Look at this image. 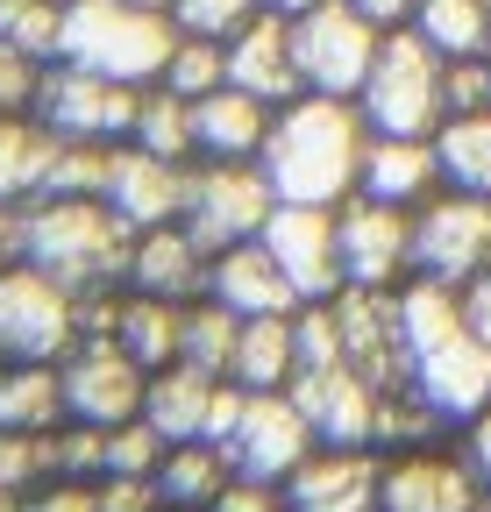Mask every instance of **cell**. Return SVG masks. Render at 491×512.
Instances as JSON below:
<instances>
[{"label": "cell", "mask_w": 491, "mask_h": 512, "mask_svg": "<svg viewBox=\"0 0 491 512\" xmlns=\"http://www.w3.org/2000/svg\"><path fill=\"white\" fill-rule=\"evenodd\" d=\"M484 477L449 448H399L378 477V512H484Z\"/></svg>", "instance_id": "15"}, {"label": "cell", "mask_w": 491, "mask_h": 512, "mask_svg": "<svg viewBox=\"0 0 491 512\" xmlns=\"http://www.w3.org/2000/svg\"><path fill=\"white\" fill-rule=\"evenodd\" d=\"M335 249H342V285L399 292L413 278V214L371 200V192H349L335 207Z\"/></svg>", "instance_id": "11"}, {"label": "cell", "mask_w": 491, "mask_h": 512, "mask_svg": "<svg viewBox=\"0 0 491 512\" xmlns=\"http://www.w3.org/2000/svg\"><path fill=\"white\" fill-rule=\"evenodd\" d=\"M378 43H385V29H371L349 0H321V8L292 15V64H299L306 93L356 100L371 64H378Z\"/></svg>", "instance_id": "7"}, {"label": "cell", "mask_w": 491, "mask_h": 512, "mask_svg": "<svg viewBox=\"0 0 491 512\" xmlns=\"http://www.w3.org/2000/svg\"><path fill=\"white\" fill-rule=\"evenodd\" d=\"M164 434L150 420H121V427H100V477H157L164 463Z\"/></svg>", "instance_id": "38"}, {"label": "cell", "mask_w": 491, "mask_h": 512, "mask_svg": "<svg viewBox=\"0 0 491 512\" xmlns=\"http://www.w3.org/2000/svg\"><path fill=\"white\" fill-rule=\"evenodd\" d=\"M271 256H278V271L292 278L299 299H335L342 292V249H335V207H292L278 200V214L264 221L257 235Z\"/></svg>", "instance_id": "16"}, {"label": "cell", "mask_w": 491, "mask_h": 512, "mask_svg": "<svg viewBox=\"0 0 491 512\" xmlns=\"http://www.w3.org/2000/svg\"><path fill=\"white\" fill-rule=\"evenodd\" d=\"M22 264V207H0V271Z\"/></svg>", "instance_id": "49"}, {"label": "cell", "mask_w": 491, "mask_h": 512, "mask_svg": "<svg viewBox=\"0 0 491 512\" xmlns=\"http://www.w3.org/2000/svg\"><path fill=\"white\" fill-rule=\"evenodd\" d=\"M484 8H491V0H484Z\"/></svg>", "instance_id": "55"}, {"label": "cell", "mask_w": 491, "mask_h": 512, "mask_svg": "<svg viewBox=\"0 0 491 512\" xmlns=\"http://www.w3.org/2000/svg\"><path fill=\"white\" fill-rule=\"evenodd\" d=\"M129 143L150 150V157H171V164H193V100H178L164 86H143Z\"/></svg>", "instance_id": "33"}, {"label": "cell", "mask_w": 491, "mask_h": 512, "mask_svg": "<svg viewBox=\"0 0 491 512\" xmlns=\"http://www.w3.org/2000/svg\"><path fill=\"white\" fill-rule=\"evenodd\" d=\"M0 43L57 64V43H65V0H0Z\"/></svg>", "instance_id": "37"}, {"label": "cell", "mask_w": 491, "mask_h": 512, "mask_svg": "<svg viewBox=\"0 0 491 512\" xmlns=\"http://www.w3.org/2000/svg\"><path fill=\"white\" fill-rule=\"evenodd\" d=\"M207 299H221V306L242 313V320H257V313H299V306H306L264 242H235V249H221L214 264H207Z\"/></svg>", "instance_id": "24"}, {"label": "cell", "mask_w": 491, "mask_h": 512, "mask_svg": "<svg viewBox=\"0 0 491 512\" xmlns=\"http://www.w3.org/2000/svg\"><path fill=\"white\" fill-rule=\"evenodd\" d=\"M235 335H242V313H228L221 299H193L186 306V342H178V363H200L214 377H228V356H235Z\"/></svg>", "instance_id": "35"}, {"label": "cell", "mask_w": 491, "mask_h": 512, "mask_svg": "<svg viewBox=\"0 0 491 512\" xmlns=\"http://www.w3.org/2000/svg\"><path fill=\"white\" fill-rule=\"evenodd\" d=\"M143 8H164V15H171V0H143Z\"/></svg>", "instance_id": "52"}, {"label": "cell", "mask_w": 491, "mask_h": 512, "mask_svg": "<svg viewBox=\"0 0 491 512\" xmlns=\"http://www.w3.org/2000/svg\"><path fill=\"white\" fill-rule=\"evenodd\" d=\"M65 8H72V0H65Z\"/></svg>", "instance_id": "54"}, {"label": "cell", "mask_w": 491, "mask_h": 512, "mask_svg": "<svg viewBox=\"0 0 491 512\" xmlns=\"http://www.w3.org/2000/svg\"><path fill=\"white\" fill-rule=\"evenodd\" d=\"M442 150L435 136H371V150H363V185L356 192H371V200L385 207H427L442 192Z\"/></svg>", "instance_id": "22"}, {"label": "cell", "mask_w": 491, "mask_h": 512, "mask_svg": "<svg viewBox=\"0 0 491 512\" xmlns=\"http://www.w3.org/2000/svg\"><path fill=\"white\" fill-rule=\"evenodd\" d=\"M378 477L385 456H371V448H314L278 491L285 512H378Z\"/></svg>", "instance_id": "19"}, {"label": "cell", "mask_w": 491, "mask_h": 512, "mask_svg": "<svg viewBox=\"0 0 491 512\" xmlns=\"http://www.w3.org/2000/svg\"><path fill=\"white\" fill-rule=\"evenodd\" d=\"M207 512H285V491L278 484H257V477H228V491Z\"/></svg>", "instance_id": "45"}, {"label": "cell", "mask_w": 491, "mask_h": 512, "mask_svg": "<svg viewBox=\"0 0 491 512\" xmlns=\"http://www.w3.org/2000/svg\"><path fill=\"white\" fill-rule=\"evenodd\" d=\"M157 86L178 93V100L221 93V86H228V43H214V36H178L171 57H164V79H157Z\"/></svg>", "instance_id": "34"}, {"label": "cell", "mask_w": 491, "mask_h": 512, "mask_svg": "<svg viewBox=\"0 0 491 512\" xmlns=\"http://www.w3.org/2000/svg\"><path fill=\"white\" fill-rule=\"evenodd\" d=\"M463 306H470V328L491 342V271H484L477 285H463Z\"/></svg>", "instance_id": "48"}, {"label": "cell", "mask_w": 491, "mask_h": 512, "mask_svg": "<svg viewBox=\"0 0 491 512\" xmlns=\"http://www.w3.org/2000/svg\"><path fill=\"white\" fill-rule=\"evenodd\" d=\"M463 456H470V470L484 477V491H491V406L463 427Z\"/></svg>", "instance_id": "47"}, {"label": "cell", "mask_w": 491, "mask_h": 512, "mask_svg": "<svg viewBox=\"0 0 491 512\" xmlns=\"http://www.w3.org/2000/svg\"><path fill=\"white\" fill-rule=\"evenodd\" d=\"M435 150H442V178L456 192H484L491 200V107L484 114H449L435 128Z\"/></svg>", "instance_id": "31"}, {"label": "cell", "mask_w": 491, "mask_h": 512, "mask_svg": "<svg viewBox=\"0 0 491 512\" xmlns=\"http://www.w3.org/2000/svg\"><path fill=\"white\" fill-rule=\"evenodd\" d=\"M107 164H114V143H57L43 200H100V192H107Z\"/></svg>", "instance_id": "36"}, {"label": "cell", "mask_w": 491, "mask_h": 512, "mask_svg": "<svg viewBox=\"0 0 491 512\" xmlns=\"http://www.w3.org/2000/svg\"><path fill=\"white\" fill-rule=\"evenodd\" d=\"M65 427V377L57 363H0V434Z\"/></svg>", "instance_id": "28"}, {"label": "cell", "mask_w": 491, "mask_h": 512, "mask_svg": "<svg viewBox=\"0 0 491 512\" xmlns=\"http://www.w3.org/2000/svg\"><path fill=\"white\" fill-rule=\"evenodd\" d=\"M57 434V427H50ZM50 434H0V484L8 491H36V484H50L57 477V441Z\"/></svg>", "instance_id": "39"}, {"label": "cell", "mask_w": 491, "mask_h": 512, "mask_svg": "<svg viewBox=\"0 0 491 512\" xmlns=\"http://www.w3.org/2000/svg\"><path fill=\"white\" fill-rule=\"evenodd\" d=\"M363 150H371V121L356 100L328 93H299L271 114V136L257 150L264 178L278 200L292 207H342L363 185Z\"/></svg>", "instance_id": "2"}, {"label": "cell", "mask_w": 491, "mask_h": 512, "mask_svg": "<svg viewBox=\"0 0 491 512\" xmlns=\"http://www.w3.org/2000/svg\"><path fill=\"white\" fill-rule=\"evenodd\" d=\"M349 8L363 15V22H371V29H413V8H420V0H349Z\"/></svg>", "instance_id": "46"}, {"label": "cell", "mask_w": 491, "mask_h": 512, "mask_svg": "<svg viewBox=\"0 0 491 512\" xmlns=\"http://www.w3.org/2000/svg\"><path fill=\"white\" fill-rule=\"evenodd\" d=\"M0 512H22V491H8V484H0Z\"/></svg>", "instance_id": "51"}, {"label": "cell", "mask_w": 491, "mask_h": 512, "mask_svg": "<svg viewBox=\"0 0 491 512\" xmlns=\"http://www.w3.org/2000/svg\"><path fill=\"white\" fill-rule=\"evenodd\" d=\"M235 463L221 456L214 441H171L164 463H157V491H164V512H207L221 491H228Z\"/></svg>", "instance_id": "29"}, {"label": "cell", "mask_w": 491, "mask_h": 512, "mask_svg": "<svg viewBox=\"0 0 491 512\" xmlns=\"http://www.w3.org/2000/svg\"><path fill=\"white\" fill-rule=\"evenodd\" d=\"M442 107L449 114H484L491 107V57H449L442 64Z\"/></svg>", "instance_id": "42"}, {"label": "cell", "mask_w": 491, "mask_h": 512, "mask_svg": "<svg viewBox=\"0 0 491 512\" xmlns=\"http://www.w3.org/2000/svg\"><path fill=\"white\" fill-rule=\"evenodd\" d=\"M207 264H214V256L193 242L186 221L143 228V235L129 242V292H150V299H200V292H207Z\"/></svg>", "instance_id": "23"}, {"label": "cell", "mask_w": 491, "mask_h": 512, "mask_svg": "<svg viewBox=\"0 0 491 512\" xmlns=\"http://www.w3.org/2000/svg\"><path fill=\"white\" fill-rule=\"evenodd\" d=\"M100 484V512H164L157 477H93Z\"/></svg>", "instance_id": "44"}, {"label": "cell", "mask_w": 491, "mask_h": 512, "mask_svg": "<svg viewBox=\"0 0 491 512\" xmlns=\"http://www.w3.org/2000/svg\"><path fill=\"white\" fill-rule=\"evenodd\" d=\"M214 392H221V377H214V370H200V363H164V370H150L143 420H150L164 441H207Z\"/></svg>", "instance_id": "26"}, {"label": "cell", "mask_w": 491, "mask_h": 512, "mask_svg": "<svg viewBox=\"0 0 491 512\" xmlns=\"http://www.w3.org/2000/svg\"><path fill=\"white\" fill-rule=\"evenodd\" d=\"M43 72L50 64L15 50V43H0V114H36V93H43Z\"/></svg>", "instance_id": "41"}, {"label": "cell", "mask_w": 491, "mask_h": 512, "mask_svg": "<svg viewBox=\"0 0 491 512\" xmlns=\"http://www.w3.org/2000/svg\"><path fill=\"white\" fill-rule=\"evenodd\" d=\"M186 185H193V164H171V157H150L136 143H114L100 200L114 207V221L129 235H143V228H164V221L186 214Z\"/></svg>", "instance_id": "17"}, {"label": "cell", "mask_w": 491, "mask_h": 512, "mask_svg": "<svg viewBox=\"0 0 491 512\" xmlns=\"http://www.w3.org/2000/svg\"><path fill=\"white\" fill-rule=\"evenodd\" d=\"M228 86L257 93V100H271V107H285V100L306 93V86H299V64H292V15H271V8H264L250 29L228 36Z\"/></svg>", "instance_id": "21"}, {"label": "cell", "mask_w": 491, "mask_h": 512, "mask_svg": "<svg viewBox=\"0 0 491 512\" xmlns=\"http://www.w3.org/2000/svg\"><path fill=\"white\" fill-rule=\"evenodd\" d=\"M65 420L79 427H121V420H143V392H150V370L121 349L114 335H86L65 363Z\"/></svg>", "instance_id": "12"}, {"label": "cell", "mask_w": 491, "mask_h": 512, "mask_svg": "<svg viewBox=\"0 0 491 512\" xmlns=\"http://www.w3.org/2000/svg\"><path fill=\"white\" fill-rule=\"evenodd\" d=\"M278 214V192L264 178V164H193V185H186V221L193 242L207 256L235 249V242H257L264 221Z\"/></svg>", "instance_id": "9"}, {"label": "cell", "mask_w": 491, "mask_h": 512, "mask_svg": "<svg viewBox=\"0 0 491 512\" xmlns=\"http://www.w3.org/2000/svg\"><path fill=\"white\" fill-rule=\"evenodd\" d=\"M186 306L193 299L129 292V299H121V320H114V342L129 349L143 370H164V363H178V342H186Z\"/></svg>", "instance_id": "30"}, {"label": "cell", "mask_w": 491, "mask_h": 512, "mask_svg": "<svg viewBox=\"0 0 491 512\" xmlns=\"http://www.w3.org/2000/svg\"><path fill=\"white\" fill-rule=\"evenodd\" d=\"M129 228L114 221L107 200H36L22 207V264L65 278L72 292L86 285H129Z\"/></svg>", "instance_id": "3"}, {"label": "cell", "mask_w": 491, "mask_h": 512, "mask_svg": "<svg viewBox=\"0 0 491 512\" xmlns=\"http://www.w3.org/2000/svg\"><path fill=\"white\" fill-rule=\"evenodd\" d=\"M314 427L292 406V392H250L235 413V434L221 441V456L235 463V477H257V484H285L306 456H314Z\"/></svg>", "instance_id": "13"}, {"label": "cell", "mask_w": 491, "mask_h": 512, "mask_svg": "<svg viewBox=\"0 0 491 512\" xmlns=\"http://www.w3.org/2000/svg\"><path fill=\"white\" fill-rule=\"evenodd\" d=\"M484 512H491V498H484Z\"/></svg>", "instance_id": "53"}, {"label": "cell", "mask_w": 491, "mask_h": 512, "mask_svg": "<svg viewBox=\"0 0 491 512\" xmlns=\"http://www.w3.org/2000/svg\"><path fill=\"white\" fill-rule=\"evenodd\" d=\"M257 15H264V0H171L178 36H214V43H228L235 29H250Z\"/></svg>", "instance_id": "40"}, {"label": "cell", "mask_w": 491, "mask_h": 512, "mask_svg": "<svg viewBox=\"0 0 491 512\" xmlns=\"http://www.w3.org/2000/svg\"><path fill=\"white\" fill-rule=\"evenodd\" d=\"M65 136H50L36 114H0V207H36L50 157Z\"/></svg>", "instance_id": "27"}, {"label": "cell", "mask_w": 491, "mask_h": 512, "mask_svg": "<svg viewBox=\"0 0 491 512\" xmlns=\"http://www.w3.org/2000/svg\"><path fill=\"white\" fill-rule=\"evenodd\" d=\"M442 64L449 57L427 43L420 29H392L378 43V64H371V79H363V93H356L371 136H435V128L449 121V107H442Z\"/></svg>", "instance_id": "5"}, {"label": "cell", "mask_w": 491, "mask_h": 512, "mask_svg": "<svg viewBox=\"0 0 491 512\" xmlns=\"http://www.w3.org/2000/svg\"><path fill=\"white\" fill-rule=\"evenodd\" d=\"M22 512H100V484L93 477H50L22 498Z\"/></svg>", "instance_id": "43"}, {"label": "cell", "mask_w": 491, "mask_h": 512, "mask_svg": "<svg viewBox=\"0 0 491 512\" xmlns=\"http://www.w3.org/2000/svg\"><path fill=\"white\" fill-rule=\"evenodd\" d=\"M491 271V200L442 185L427 207H413V278L435 285H477Z\"/></svg>", "instance_id": "8"}, {"label": "cell", "mask_w": 491, "mask_h": 512, "mask_svg": "<svg viewBox=\"0 0 491 512\" xmlns=\"http://www.w3.org/2000/svg\"><path fill=\"white\" fill-rule=\"evenodd\" d=\"M271 15H306V8H321V0H264Z\"/></svg>", "instance_id": "50"}, {"label": "cell", "mask_w": 491, "mask_h": 512, "mask_svg": "<svg viewBox=\"0 0 491 512\" xmlns=\"http://www.w3.org/2000/svg\"><path fill=\"white\" fill-rule=\"evenodd\" d=\"M399 335H406V384L442 413V427H470L491 406V342L470 328L463 292L435 278H406Z\"/></svg>", "instance_id": "1"}, {"label": "cell", "mask_w": 491, "mask_h": 512, "mask_svg": "<svg viewBox=\"0 0 491 512\" xmlns=\"http://www.w3.org/2000/svg\"><path fill=\"white\" fill-rule=\"evenodd\" d=\"M413 29L442 57H491V8L484 0H420Z\"/></svg>", "instance_id": "32"}, {"label": "cell", "mask_w": 491, "mask_h": 512, "mask_svg": "<svg viewBox=\"0 0 491 512\" xmlns=\"http://www.w3.org/2000/svg\"><path fill=\"white\" fill-rule=\"evenodd\" d=\"M271 100L221 86L207 100H193V164H257L264 136H271Z\"/></svg>", "instance_id": "20"}, {"label": "cell", "mask_w": 491, "mask_h": 512, "mask_svg": "<svg viewBox=\"0 0 491 512\" xmlns=\"http://www.w3.org/2000/svg\"><path fill=\"white\" fill-rule=\"evenodd\" d=\"M86 342L79 292L36 264L0 271V363H65Z\"/></svg>", "instance_id": "6"}, {"label": "cell", "mask_w": 491, "mask_h": 512, "mask_svg": "<svg viewBox=\"0 0 491 512\" xmlns=\"http://www.w3.org/2000/svg\"><path fill=\"white\" fill-rule=\"evenodd\" d=\"M136 100H143V86L79 72V64L57 57L43 72V93H36V121L50 128V136H65V143H129Z\"/></svg>", "instance_id": "10"}, {"label": "cell", "mask_w": 491, "mask_h": 512, "mask_svg": "<svg viewBox=\"0 0 491 512\" xmlns=\"http://www.w3.org/2000/svg\"><path fill=\"white\" fill-rule=\"evenodd\" d=\"M171 43H178V22L164 8H143V0H72L57 57L79 64V72L121 79V86H157Z\"/></svg>", "instance_id": "4"}, {"label": "cell", "mask_w": 491, "mask_h": 512, "mask_svg": "<svg viewBox=\"0 0 491 512\" xmlns=\"http://www.w3.org/2000/svg\"><path fill=\"white\" fill-rule=\"evenodd\" d=\"M285 392L306 413V427H314L321 448H371V434H378V384L356 363H306Z\"/></svg>", "instance_id": "14"}, {"label": "cell", "mask_w": 491, "mask_h": 512, "mask_svg": "<svg viewBox=\"0 0 491 512\" xmlns=\"http://www.w3.org/2000/svg\"><path fill=\"white\" fill-rule=\"evenodd\" d=\"M335 328H342V356L378 384V392H392V384H406V335H399V292H371V285H342L335 299Z\"/></svg>", "instance_id": "18"}, {"label": "cell", "mask_w": 491, "mask_h": 512, "mask_svg": "<svg viewBox=\"0 0 491 512\" xmlns=\"http://www.w3.org/2000/svg\"><path fill=\"white\" fill-rule=\"evenodd\" d=\"M292 377H299V313L242 320L235 356H228V384H242V392H285Z\"/></svg>", "instance_id": "25"}]
</instances>
